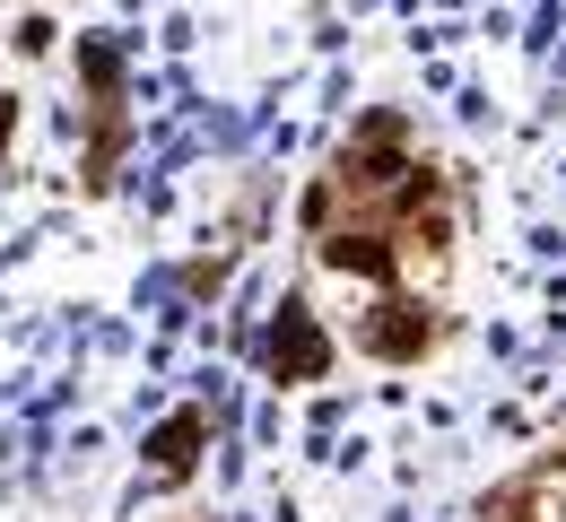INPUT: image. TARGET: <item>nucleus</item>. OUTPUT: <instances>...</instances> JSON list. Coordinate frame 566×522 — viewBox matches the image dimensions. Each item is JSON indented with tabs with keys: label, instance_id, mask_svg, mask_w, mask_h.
Listing matches in <instances>:
<instances>
[{
	"label": "nucleus",
	"instance_id": "nucleus-1",
	"mask_svg": "<svg viewBox=\"0 0 566 522\" xmlns=\"http://www.w3.org/2000/svg\"><path fill=\"white\" fill-rule=\"evenodd\" d=\"M323 358H332V349H323V331L305 322V305H287L280 340H271V366H280L287 383H305V374H323Z\"/></svg>",
	"mask_w": 566,
	"mask_h": 522
},
{
	"label": "nucleus",
	"instance_id": "nucleus-2",
	"mask_svg": "<svg viewBox=\"0 0 566 522\" xmlns=\"http://www.w3.org/2000/svg\"><path fill=\"white\" fill-rule=\"evenodd\" d=\"M384 313H392V322H375L366 340H375L384 358H419V349H427V322L410 313V305H384Z\"/></svg>",
	"mask_w": 566,
	"mask_h": 522
},
{
	"label": "nucleus",
	"instance_id": "nucleus-3",
	"mask_svg": "<svg viewBox=\"0 0 566 522\" xmlns=\"http://www.w3.org/2000/svg\"><path fill=\"white\" fill-rule=\"evenodd\" d=\"M323 262H332V270H366V279H384V270H392V253H384L375 235H332V244H323Z\"/></svg>",
	"mask_w": 566,
	"mask_h": 522
},
{
	"label": "nucleus",
	"instance_id": "nucleus-4",
	"mask_svg": "<svg viewBox=\"0 0 566 522\" xmlns=\"http://www.w3.org/2000/svg\"><path fill=\"white\" fill-rule=\"evenodd\" d=\"M192 445H201V418H166V427H157V470H184V461H192Z\"/></svg>",
	"mask_w": 566,
	"mask_h": 522
}]
</instances>
